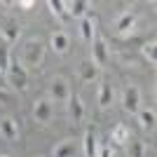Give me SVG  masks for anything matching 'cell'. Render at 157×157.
<instances>
[{
	"instance_id": "obj_1",
	"label": "cell",
	"mask_w": 157,
	"mask_h": 157,
	"mask_svg": "<svg viewBox=\"0 0 157 157\" xmlns=\"http://www.w3.org/2000/svg\"><path fill=\"white\" fill-rule=\"evenodd\" d=\"M19 61L26 71H35V68H40L42 66V61H45V42L40 38H33V40H26L24 42V47H21V54H19Z\"/></svg>"
},
{
	"instance_id": "obj_2",
	"label": "cell",
	"mask_w": 157,
	"mask_h": 157,
	"mask_svg": "<svg viewBox=\"0 0 157 157\" xmlns=\"http://www.w3.org/2000/svg\"><path fill=\"white\" fill-rule=\"evenodd\" d=\"M49 101H59V103H66L68 98H71V85H68V80L63 75H54L52 82H49Z\"/></svg>"
},
{
	"instance_id": "obj_3",
	"label": "cell",
	"mask_w": 157,
	"mask_h": 157,
	"mask_svg": "<svg viewBox=\"0 0 157 157\" xmlns=\"http://www.w3.org/2000/svg\"><path fill=\"white\" fill-rule=\"evenodd\" d=\"M5 78H7V82H10L14 89H26V85H28V71H26V68H24L17 59H12L10 71H7Z\"/></svg>"
},
{
	"instance_id": "obj_4",
	"label": "cell",
	"mask_w": 157,
	"mask_h": 157,
	"mask_svg": "<svg viewBox=\"0 0 157 157\" xmlns=\"http://www.w3.org/2000/svg\"><path fill=\"white\" fill-rule=\"evenodd\" d=\"M92 61L96 66L108 63V42H105V38L98 31L94 33V38H92Z\"/></svg>"
},
{
	"instance_id": "obj_5",
	"label": "cell",
	"mask_w": 157,
	"mask_h": 157,
	"mask_svg": "<svg viewBox=\"0 0 157 157\" xmlns=\"http://www.w3.org/2000/svg\"><path fill=\"white\" fill-rule=\"evenodd\" d=\"M52 117H54V103L49 98H38L33 105V120L40 124H47Z\"/></svg>"
},
{
	"instance_id": "obj_6",
	"label": "cell",
	"mask_w": 157,
	"mask_h": 157,
	"mask_svg": "<svg viewBox=\"0 0 157 157\" xmlns=\"http://www.w3.org/2000/svg\"><path fill=\"white\" fill-rule=\"evenodd\" d=\"M122 103H124V110H127V113H131V115H136V113L141 110V92H138V87L127 85Z\"/></svg>"
},
{
	"instance_id": "obj_7",
	"label": "cell",
	"mask_w": 157,
	"mask_h": 157,
	"mask_svg": "<svg viewBox=\"0 0 157 157\" xmlns=\"http://www.w3.org/2000/svg\"><path fill=\"white\" fill-rule=\"evenodd\" d=\"M89 10H92V5H89V2H85V0H73V2H66V12H68V17H71V19H85Z\"/></svg>"
},
{
	"instance_id": "obj_8",
	"label": "cell",
	"mask_w": 157,
	"mask_h": 157,
	"mask_svg": "<svg viewBox=\"0 0 157 157\" xmlns=\"http://www.w3.org/2000/svg\"><path fill=\"white\" fill-rule=\"evenodd\" d=\"M49 45H52V49L56 54H66L68 47H71V40H68V35L63 31H54L52 38H49Z\"/></svg>"
},
{
	"instance_id": "obj_9",
	"label": "cell",
	"mask_w": 157,
	"mask_h": 157,
	"mask_svg": "<svg viewBox=\"0 0 157 157\" xmlns=\"http://www.w3.org/2000/svg\"><path fill=\"white\" fill-rule=\"evenodd\" d=\"M66 103H68V113H71L73 122H80V120L85 117V105H82V98H80L78 94H71V98H68Z\"/></svg>"
},
{
	"instance_id": "obj_10",
	"label": "cell",
	"mask_w": 157,
	"mask_h": 157,
	"mask_svg": "<svg viewBox=\"0 0 157 157\" xmlns=\"http://www.w3.org/2000/svg\"><path fill=\"white\" fill-rule=\"evenodd\" d=\"M134 24H136V14L131 12V10H124V12H122L117 19H115V28H117L120 33L131 31V28H134Z\"/></svg>"
},
{
	"instance_id": "obj_11",
	"label": "cell",
	"mask_w": 157,
	"mask_h": 157,
	"mask_svg": "<svg viewBox=\"0 0 157 157\" xmlns=\"http://www.w3.org/2000/svg\"><path fill=\"white\" fill-rule=\"evenodd\" d=\"M98 78V66L94 63L92 59H85L80 63V80H85V82H92V80Z\"/></svg>"
},
{
	"instance_id": "obj_12",
	"label": "cell",
	"mask_w": 157,
	"mask_h": 157,
	"mask_svg": "<svg viewBox=\"0 0 157 157\" xmlns=\"http://www.w3.org/2000/svg\"><path fill=\"white\" fill-rule=\"evenodd\" d=\"M94 33H96V21H94L92 14H87L85 19L80 21V35H82V40H85V42H92Z\"/></svg>"
},
{
	"instance_id": "obj_13",
	"label": "cell",
	"mask_w": 157,
	"mask_h": 157,
	"mask_svg": "<svg viewBox=\"0 0 157 157\" xmlns=\"http://www.w3.org/2000/svg\"><path fill=\"white\" fill-rule=\"evenodd\" d=\"M0 134H2L7 141H17V138H19L17 122H14L12 117H2V120H0Z\"/></svg>"
},
{
	"instance_id": "obj_14",
	"label": "cell",
	"mask_w": 157,
	"mask_h": 157,
	"mask_svg": "<svg viewBox=\"0 0 157 157\" xmlns=\"http://www.w3.org/2000/svg\"><path fill=\"white\" fill-rule=\"evenodd\" d=\"M82 145H85V157H96V152H98V141H96L94 129H87V131H85V141H82Z\"/></svg>"
},
{
	"instance_id": "obj_15",
	"label": "cell",
	"mask_w": 157,
	"mask_h": 157,
	"mask_svg": "<svg viewBox=\"0 0 157 157\" xmlns=\"http://www.w3.org/2000/svg\"><path fill=\"white\" fill-rule=\"evenodd\" d=\"M21 35V28L19 24H14V21H7L5 26H2V38H5V45H14Z\"/></svg>"
},
{
	"instance_id": "obj_16",
	"label": "cell",
	"mask_w": 157,
	"mask_h": 157,
	"mask_svg": "<svg viewBox=\"0 0 157 157\" xmlns=\"http://www.w3.org/2000/svg\"><path fill=\"white\" fill-rule=\"evenodd\" d=\"M49 10H52V14L56 17L59 21H71V17H68V12H66V2H61V0H49Z\"/></svg>"
},
{
	"instance_id": "obj_17",
	"label": "cell",
	"mask_w": 157,
	"mask_h": 157,
	"mask_svg": "<svg viewBox=\"0 0 157 157\" xmlns=\"http://www.w3.org/2000/svg\"><path fill=\"white\" fill-rule=\"evenodd\" d=\"M75 143L73 141H61L56 148H54V157H75Z\"/></svg>"
},
{
	"instance_id": "obj_18",
	"label": "cell",
	"mask_w": 157,
	"mask_h": 157,
	"mask_svg": "<svg viewBox=\"0 0 157 157\" xmlns=\"http://www.w3.org/2000/svg\"><path fill=\"white\" fill-rule=\"evenodd\" d=\"M138 115V120H141V124L145 127V129H155V110L152 108H141V110L136 113Z\"/></svg>"
},
{
	"instance_id": "obj_19",
	"label": "cell",
	"mask_w": 157,
	"mask_h": 157,
	"mask_svg": "<svg viewBox=\"0 0 157 157\" xmlns=\"http://www.w3.org/2000/svg\"><path fill=\"white\" fill-rule=\"evenodd\" d=\"M110 103H113V87H110V82H103L101 89H98V105L108 108Z\"/></svg>"
},
{
	"instance_id": "obj_20",
	"label": "cell",
	"mask_w": 157,
	"mask_h": 157,
	"mask_svg": "<svg viewBox=\"0 0 157 157\" xmlns=\"http://www.w3.org/2000/svg\"><path fill=\"white\" fill-rule=\"evenodd\" d=\"M10 63H12L10 47H7V45H0V73H2V75H7V71H10Z\"/></svg>"
},
{
	"instance_id": "obj_21",
	"label": "cell",
	"mask_w": 157,
	"mask_h": 157,
	"mask_svg": "<svg viewBox=\"0 0 157 157\" xmlns=\"http://www.w3.org/2000/svg\"><path fill=\"white\" fill-rule=\"evenodd\" d=\"M127 152H129V157H143L145 155V143L143 141H127Z\"/></svg>"
},
{
	"instance_id": "obj_22",
	"label": "cell",
	"mask_w": 157,
	"mask_h": 157,
	"mask_svg": "<svg viewBox=\"0 0 157 157\" xmlns=\"http://www.w3.org/2000/svg\"><path fill=\"white\" fill-rule=\"evenodd\" d=\"M110 141L113 143H127V141H129V129H127L124 124H117L110 134Z\"/></svg>"
},
{
	"instance_id": "obj_23",
	"label": "cell",
	"mask_w": 157,
	"mask_h": 157,
	"mask_svg": "<svg viewBox=\"0 0 157 157\" xmlns=\"http://www.w3.org/2000/svg\"><path fill=\"white\" fill-rule=\"evenodd\" d=\"M155 40H150V42H143V56L148 59V63L155 66L157 63V49H155Z\"/></svg>"
},
{
	"instance_id": "obj_24",
	"label": "cell",
	"mask_w": 157,
	"mask_h": 157,
	"mask_svg": "<svg viewBox=\"0 0 157 157\" xmlns=\"http://www.w3.org/2000/svg\"><path fill=\"white\" fill-rule=\"evenodd\" d=\"M96 157H113V150H110V145H103L101 150L96 152Z\"/></svg>"
},
{
	"instance_id": "obj_25",
	"label": "cell",
	"mask_w": 157,
	"mask_h": 157,
	"mask_svg": "<svg viewBox=\"0 0 157 157\" xmlns=\"http://www.w3.org/2000/svg\"><path fill=\"white\" fill-rule=\"evenodd\" d=\"M7 98H10V96H7V92H2V89H0V101H7Z\"/></svg>"
},
{
	"instance_id": "obj_26",
	"label": "cell",
	"mask_w": 157,
	"mask_h": 157,
	"mask_svg": "<svg viewBox=\"0 0 157 157\" xmlns=\"http://www.w3.org/2000/svg\"><path fill=\"white\" fill-rule=\"evenodd\" d=\"M2 78H5V75H2V73H0V89H2Z\"/></svg>"
},
{
	"instance_id": "obj_27",
	"label": "cell",
	"mask_w": 157,
	"mask_h": 157,
	"mask_svg": "<svg viewBox=\"0 0 157 157\" xmlns=\"http://www.w3.org/2000/svg\"><path fill=\"white\" fill-rule=\"evenodd\" d=\"M0 157H10V155H0Z\"/></svg>"
}]
</instances>
